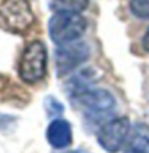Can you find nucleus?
Returning <instances> with one entry per match:
<instances>
[{
  "label": "nucleus",
  "mask_w": 149,
  "mask_h": 153,
  "mask_svg": "<svg viewBox=\"0 0 149 153\" xmlns=\"http://www.w3.org/2000/svg\"><path fill=\"white\" fill-rule=\"evenodd\" d=\"M130 119L125 116L111 119L99 127L96 135L98 143L107 153H117L125 143L128 134H130Z\"/></svg>",
  "instance_id": "nucleus-6"
},
{
  "label": "nucleus",
  "mask_w": 149,
  "mask_h": 153,
  "mask_svg": "<svg viewBox=\"0 0 149 153\" xmlns=\"http://www.w3.org/2000/svg\"><path fill=\"white\" fill-rule=\"evenodd\" d=\"M90 56V47L87 42L74 40L63 45H58L55 50V65L58 76H66L82 63H85Z\"/></svg>",
  "instance_id": "nucleus-5"
},
{
  "label": "nucleus",
  "mask_w": 149,
  "mask_h": 153,
  "mask_svg": "<svg viewBox=\"0 0 149 153\" xmlns=\"http://www.w3.org/2000/svg\"><path fill=\"white\" fill-rule=\"evenodd\" d=\"M47 140L56 150H64L72 143V126L66 119L55 118L47 127Z\"/></svg>",
  "instance_id": "nucleus-7"
},
{
  "label": "nucleus",
  "mask_w": 149,
  "mask_h": 153,
  "mask_svg": "<svg viewBox=\"0 0 149 153\" xmlns=\"http://www.w3.org/2000/svg\"><path fill=\"white\" fill-rule=\"evenodd\" d=\"M72 102L84 110L87 119H93L111 113L115 108V98L104 89H87L74 95Z\"/></svg>",
  "instance_id": "nucleus-4"
},
{
  "label": "nucleus",
  "mask_w": 149,
  "mask_h": 153,
  "mask_svg": "<svg viewBox=\"0 0 149 153\" xmlns=\"http://www.w3.org/2000/svg\"><path fill=\"white\" fill-rule=\"evenodd\" d=\"M43 108H45V111H47L48 118H51V119L59 118L61 114H63V111H64L63 103L58 100L56 97H53V95H47V97L43 98Z\"/></svg>",
  "instance_id": "nucleus-11"
},
{
  "label": "nucleus",
  "mask_w": 149,
  "mask_h": 153,
  "mask_svg": "<svg viewBox=\"0 0 149 153\" xmlns=\"http://www.w3.org/2000/svg\"><path fill=\"white\" fill-rule=\"evenodd\" d=\"M130 11L136 18L149 19V0H131Z\"/></svg>",
  "instance_id": "nucleus-12"
},
{
  "label": "nucleus",
  "mask_w": 149,
  "mask_h": 153,
  "mask_svg": "<svg viewBox=\"0 0 149 153\" xmlns=\"http://www.w3.org/2000/svg\"><path fill=\"white\" fill-rule=\"evenodd\" d=\"M123 153H149V137L146 132H135Z\"/></svg>",
  "instance_id": "nucleus-10"
},
{
  "label": "nucleus",
  "mask_w": 149,
  "mask_h": 153,
  "mask_svg": "<svg viewBox=\"0 0 149 153\" xmlns=\"http://www.w3.org/2000/svg\"><path fill=\"white\" fill-rule=\"evenodd\" d=\"M34 23L27 0H3L0 5V26L7 31L24 32Z\"/></svg>",
  "instance_id": "nucleus-3"
},
{
  "label": "nucleus",
  "mask_w": 149,
  "mask_h": 153,
  "mask_svg": "<svg viewBox=\"0 0 149 153\" xmlns=\"http://www.w3.org/2000/svg\"><path fill=\"white\" fill-rule=\"evenodd\" d=\"M87 29V21L79 13H55L48 23L50 39L56 45H63L68 42H74Z\"/></svg>",
  "instance_id": "nucleus-1"
},
{
  "label": "nucleus",
  "mask_w": 149,
  "mask_h": 153,
  "mask_svg": "<svg viewBox=\"0 0 149 153\" xmlns=\"http://www.w3.org/2000/svg\"><path fill=\"white\" fill-rule=\"evenodd\" d=\"M96 77H98V73L95 68H84L82 71H79L76 76H72V79L68 84L69 90H71V97L80 94L82 90L90 89Z\"/></svg>",
  "instance_id": "nucleus-8"
},
{
  "label": "nucleus",
  "mask_w": 149,
  "mask_h": 153,
  "mask_svg": "<svg viewBox=\"0 0 149 153\" xmlns=\"http://www.w3.org/2000/svg\"><path fill=\"white\" fill-rule=\"evenodd\" d=\"M143 47H144V48H146V50L149 52V27H148L146 34L143 36Z\"/></svg>",
  "instance_id": "nucleus-13"
},
{
  "label": "nucleus",
  "mask_w": 149,
  "mask_h": 153,
  "mask_svg": "<svg viewBox=\"0 0 149 153\" xmlns=\"http://www.w3.org/2000/svg\"><path fill=\"white\" fill-rule=\"evenodd\" d=\"M71 153H77V152H71Z\"/></svg>",
  "instance_id": "nucleus-14"
},
{
  "label": "nucleus",
  "mask_w": 149,
  "mask_h": 153,
  "mask_svg": "<svg viewBox=\"0 0 149 153\" xmlns=\"http://www.w3.org/2000/svg\"><path fill=\"white\" fill-rule=\"evenodd\" d=\"M18 71L19 77L27 84H34L43 79L47 74V47L43 42L34 40L26 45L19 60Z\"/></svg>",
  "instance_id": "nucleus-2"
},
{
  "label": "nucleus",
  "mask_w": 149,
  "mask_h": 153,
  "mask_svg": "<svg viewBox=\"0 0 149 153\" xmlns=\"http://www.w3.org/2000/svg\"><path fill=\"white\" fill-rule=\"evenodd\" d=\"M88 7V0H51L50 8L55 13H80Z\"/></svg>",
  "instance_id": "nucleus-9"
}]
</instances>
